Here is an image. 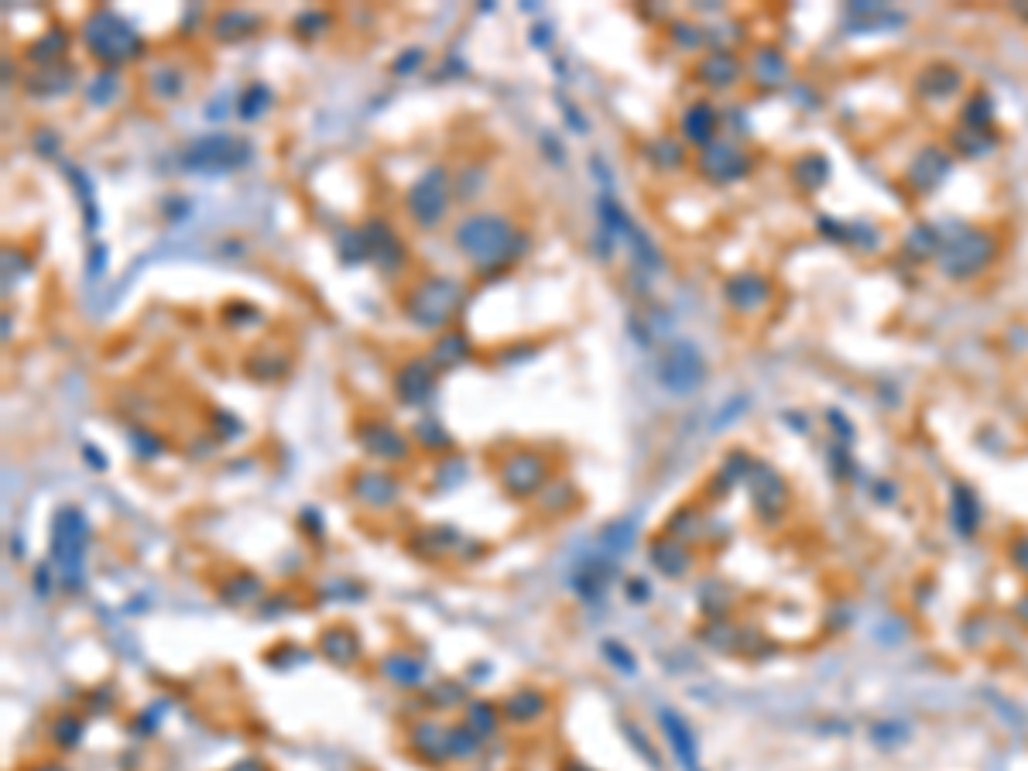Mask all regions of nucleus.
Masks as SVG:
<instances>
[{
  "mask_svg": "<svg viewBox=\"0 0 1028 771\" xmlns=\"http://www.w3.org/2000/svg\"><path fill=\"white\" fill-rule=\"evenodd\" d=\"M456 247L473 268H501L514 254H521L525 237L504 213H473L456 227Z\"/></svg>",
  "mask_w": 1028,
  "mask_h": 771,
  "instance_id": "obj_1",
  "label": "nucleus"
},
{
  "mask_svg": "<svg viewBox=\"0 0 1028 771\" xmlns=\"http://www.w3.org/2000/svg\"><path fill=\"white\" fill-rule=\"evenodd\" d=\"M86 549H90V518L83 508L69 504L52 521V562L59 566L66 590H83Z\"/></svg>",
  "mask_w": 1028,
  "mask_h": 771,
  "instance_id": "obj_2",
  "label": "nucleus"
},
{
  "mask_svg": "<svg viewBox=\"0 0 1028 771\" xmlns=\"http://www.w3.org/2000/svg\"><path fill=\"white\" fill-rule=\"evenodd\" d=\"M83 42L96 55V62H103L107 69L134 62L144 52V38L134 31V24L107 7L90 14V21L83 24Z\"/></svg>",
  "mask_w": 1028,
  "mask_h": 771,
  "instance_id": "obj_3",
  "label": "nucleus"
},
{
  "mask_svg": "<svg viewBox=\"0 0 1028 771\" xmlns=\"http://www.w3.org/2000/svg\"><path fill=\"white\" fill-rule=\"evenodd\" d=\"M467 288L460 281L446 278V275H432L419 281L412 292L405 295V316L422 329H439L456 316Z\"/></svg>",
  "mask_w": 1028,
  "mask_h": 771,
  "instance_id": "obj_4",
  "label": "nucleus"
},
{
  "mask_svg": "<svg viewBox=\"0 0 1028 771\" xmlns=\"http://www.w3.org/2000/svg\"><path fill=\"white\" fill-rule=\"evenodd\" d=\"M251 144L244 138H234V134H206V138H196L182 148L179 162L186 172L196 175H227L237 172L251 162Z\"/></svg>",
  "mask_w": 1028,
  "mask_h": 771,
  "instance_id": "obj_5",
  "label": "nucleus"
},
{
  "mask_svg": "<svg viewBox=\"0 0 1028 771\" xmlns=\"http://www.w3.org/2000/svg\"><path fill=\"white\" fill-rule=\"evenodd\" d=\"M449 192H453V182H449L446 168L443 165L429 168L405 196V206L408 213H412V220L425 230L439 227V220H443L449 210Z\"/></svg>",
  "mask_w": 1028,
  "mask_h": 771,
  "instance_id": "obj_6",
  "label": "nucleus"
},
{
  "mask_svg": "<svg viewBox=\"0 0 1028 771\" xmlns=\"http://www.w3.org/2000/svg\"><path fill=\"white\" fill-rule=\"evenodd\" d=\"M545 477H549V467H545V460L538 453H528V449H521V453H511L508 460H504V470H501L504 491L514 494V497L538 494V491H542V484H545Z\"/></svg>",
  "mask_w": 1028,
  "mask_h": 771,
  "instance_id": "obj_7",
  "label": "nucleus"
},
{
  "mask_svg": "<svg viewBox=\"0 0 1028 771\" xmlns=\"http://www.w3.org/2000/svg\"><path fill=\"white\" fill-rule=\"evenodd\" d=\"M700 377H703V360H700V353L689 347V343H676V347L665 353V360H662V384L669 391H679V395H686V391H693L696 384H700Z\"/></svg>",
  "mask_w": 1028,
  "mask_h": 771,
  "instance_id": "obj_8",
  "label": "nucleus"
},
{
  "mask_svg": "<svg viewBox=\"0 0 1028 771\" xmlns=\"http://www.w3.org/2000/svg\"><path fill=\"white\" fill-rule=\"evenodd\" d=\"M432 384H436V367L422 357L405 360L395 374V391L405 405H422V401L432 395Z\"/></svg>",
  "mask_w": 1028,
  "mask_h": 771,
  "instance_id": "obj_9",
  "label": "nucleus"
},
{
  "mask_svg": "<svg viewBox=\"0 0 1028 771\" xmlns=\"http://www.w3.org/2000/svg\"><path fill=\"white\" fill-rule=\"evenodd\" d=\"M350 491L360 504H367V508H391L398 497V484L395 477L384 470H360L357 477H353Z\"/></svg>",
  "mask_w": 1028,
  "mask_h": 771,
  "instance_id": "obj_10",
  "label": "nucleus"
},
{
  "mask_svg": "<svg viewBox=\"0 0 1028 771\" xmlns=\"http://www.w3.org/2000/svg\"><path fill=\"white\" fill-rule=\"evenodd\" d=\"M360 439H364V449H367V453L377 456V460L395 463V460H405V456H408V439L401 436L398 429H391L388 422H371V425H364Z\"/></svg>",
  "mask_w": 1028,
  "mask_h": 771,
  "instance_id": "obj_11",
  "label": "nucleus"
},
{
  "mask_svg": "<svg viewBox=\"0 0 1028 771\" xmlns=\"http://www.w3.org/2000/svg\"><path fill=\"white\" fill-rule=\"evenodd\" d=\"M545 710H549V696L542 689H514L501 706V713L511 724H535V720L545 717Z\"/></svg>",
  "mask_w": 1028,
  "mask_h": 771,
  "instance_id": "obj_12",
  "label": "nucleus"
},
{
  "mask_svg": "<svg viewBox=\"0 0 1028 771\" xmlns=\"http://www.w3.org/2000/svg\"><path fill=\"white\" fill-rule=\"evenodd\" d=\"M319 652H323L333 665H353L360 655V638L350 628H329L319 638Z\"/></svg>",
  "mask_w": 1028,
  "mask_h": 771,
  "instance_id": "obj_13",
  "label": "nucleus"
},
{
  "mask_svg": "<svg viewBox=\"0 0 1028 771\" xmlns=\"http://www.w3.org/2000/svg\"><path fill=\"white\" fill-rule=\"evenodd\" d=\"M682 131H686V138L693 144L710 148L713 131H717V117H713V110L706 107V103H700V107H689V114L682 117Z\"/></svg>",
  "mask_w": 1028,
  "mask_h": 771,
  "instance_id": "obj_14",
  "label": "nucleus"
},
{
  "mask_svg": "<svg viewBox=\"0 0 1028 771\" xmlns=\"http://www.w3.org/2000/svg\"><path fill=\"white\" fill-rule=\"evenodd\" d=\"M467 353H470V340H467V336H463V333H443V336H439V343L429 353V364L436 367V371H443V367L460 364Z\"/></svg>",
  "mask_w": 1028,
  "mask_h": 771,
  "instance_id": "obj_15",
  "label": "nucleus"
},
{
  "mask_svg": "<svg viewBox=\"0 0 1028 771\" xmlns=\"http://www.w3.org/2000/svg\"><path fill=\"white\" fill-rule=\"evenodd\" d=\"M480 744H484V737H480L470 724H460V727H449L446 730V758H453V761L473 758V754L480 751Z\"/></svg>",
  "mask_w": 1028,
  "mask_h": 771,
  "instance_id": "obj_16",
  "label": "nucleus"
},
{
  "mask_svg": "<svg viewBox=\"0 0 1028 771\" xmlns=\"http://www.w3.org/2000/svg\"><path fill=\"white\" fill-rule=\"evenodd\" d=\"M412 744L425 761H443L446 758V730L439 724H419L412 730Z\"/></svg>",
  "mask_w": 1028,
  "mask_h": 771,
  "instance_id": "obj_17",
  "label": "nucleus"
},
{
  "mask_svg": "<svg viewBox=\"0 0 1028 771\" xmlns=\"http://www.w3.org/2000/svg\"><path fill=\"white\" fill-rule=\"evenodd\" d=\"M737 72L741 69H737L734 55H710V59L700 66V76L713 86V90H724L727 83H734Z\"/></svg>",
  "mask_w": 1028,
  "mask_h": 771,
  "instance_id": "obj_18",
  "label": "nucleus"
},
{
  "mask_svg": "<svg viewBox=\"0 0 1028 771\" xmlns=\"http://www.w3.org/2000/svg\"><path fill=\"white\" fill-rule=\"evenodd\" d=\"M62 52H66V35L62 31H48L45 35V42H35L31 45V62H38V66H45V69H52L55 62L62 59Z\"/></svg>",
  "mask_w": 1028,
  "mask_h": 771,
  "instance_id": "obj_19",
  "label": "nucleus"
},
{
  "mask_svg": "<svg viewBox=\"0 0 1028 771\" xmlns=\"http://www.w3.org/2000/svg\"><path fill=\"white\" fill-rule=\"evenodd\" d=\"M384 676L398 682V686H412V682L422 679V662H415V658L408 655H391L388 662H384Z\"/></svg>",
  "mask_w": 1028,
  "mask_h": 771,
  "instance_id": "obj_20",
  "label": "nucleus"
},
{
  "mask_svg": "<svg viewBox=\"0 0 1028 771\" xmlns=\"http://www.w3.org/2000/svg\"><path fill=\"white\" fill-rule=\"evenodd\" d=\"M268 103H271V90L261 83H254V86H247L244 96L237 100V114L244 120H257L264 110H268Z\"/></svg>",
  "mask_w": 1028,
  "mask_h": 771,
  "instance_id": "obj_21",
  "label": "nucleus"
},
{
  "mask_svg": "<svg viewBox=\"0 0 1028 771\" xmlns=\"http://www.w3.org/2000/svg\"><path fill=\"white\" fill-rule=\"evenodd\" d=\"M86 734V724L79 717H59V724L52 727V744L62 751H72Z\"/></svg>",
  "mask_w": 1028,
  "mask_h": 771,
  "instance_id": "obj_22",
  "label": "nucleus"
},
{
  "mask_svg": "<svg viewBox=\"0 0 1028 771\" xmlns=\"http://www.w3.org/2000/svg\"><path fill=\"white\" fill-rule=\"evenodd\" d=\"M652 562L662 573H669V576H679L682 569L689 566V559L682 556V549L679 545H665V542H655L652 545Z\"/></svg>",
  "mask_w": 1028,
  "mask_h": 771,
  "instance_id": "obj_23",
  "label": "nucleus"
},
{
  "mask_svg": "<svg viewBox=\"0 0 1028 771\" xmlns=\"http://www.w3.org/2000/svg\"><path fill=\"white\" fill-rule=\"evenodd\" d=\"M148 83H151V93H155L158 100H172V96L182 93V76H179V69H172V66L155 69Z\"/></svg>",
  "mask_w": 1028,
  "mask_h": 771,
  "instance_id": "obj_24",
  "label": "nucleus"
},
{
  "mask_svg": "<svg viewBox=\"0 0 1028 771\" xmlns=\"http://www.w3.org/2000/svg\"><path fill=\"white\" fill-rule=\"evenodd\" d=\"M254 28L257 18L254 14H247V11H223L220 14V21H216V38H240L244 31L240 28Z\"/></svg>",
  "mask_w": 1028,
  "mask_h": 771,
  "instance_id": "obj_25",
  "label": "nucleus"
},
{
  "mask_svg": "<svg viewBox=\"0 0 1028 771\" xmlns=\"http://www.w3.org/2000/svg\"><path fill=\"white\" fill-rule=\"evenodd\" d=\"M497 710L491 703H470V710H467V724L477 730L480 737H487V734H494L497 730Z\"/></svg>",
  "mask_w": 1028,
  "mask_h": 771,
  "instance_id": "obj_26",
  "label": "nucleus"
},
{
  "mask_svg": "<svg viewBox=\"0 0 1028 771\" xmlns=\"http://www.w3.org/2000/svg\"><path fill=\"white\" fill-rule=\"evenodd\" d=\"M114 93H117L114 72H103V76H96L90 83V103H96V107H107V103L114 100Z\"/></svg>",
  "mask_w": 1028,
  "mask_h": 771,
  "instance_id": "obj_27",
  "label": "nucleus"
},
{
  "mask_svg": "<svg viewBox=\"0 0 1028 771\" xmlns=\"http://www.w3.org/2000/svg\"><path fill=\"white\" fill-rule=\"evenodd\" d=\"M422 55H425L422 48H412V52H405V55H401V62H395V72H401V76H405V72H412L422 62Z\"/></svg>",
  "mask_w": 1028,
  "mask_h": 771,
  "instance_id": "obj_28",
  "label": "nucleus"
},
{
  "mask_svg": "<svg viewBox=\"0 0 1028 771\" xmlns=\"http://www.w3.org/2000/svg\"><path fill=\"white\" fill-rule=\"evenodd\" d=\"M227 771H268V768H264L257 758H240L237 765H230Z\"/></svg>",
  "mask_w": 1028,
  "mask_h": 771,
  "instance_id": "obj_29",
  "label": "nucleus"
},
{
  "mask_svg": "<svg viewBox=\"0 0 1028 771\" xmlns=\"http://www.w3.org/2000/svg\"><path fill=\"white\" fill-rule=\"evenodd\" d=\"M31 771H69V768H62V765H38V768H31Z\"/></svg>",
  "mask_w": 1028,
  "mask_h": 771,
  "instance_id": "obj_30",
  "label": "nucleus"
},
{
  "mask_svg": "<svg viewBox=\"0 0 1028 771\" xmlns=\"http://www.w3.org/2000/svg\"><path fill=\"white\" fill-rule=\"evenodd\" d=\"M562 771H590V768H586V765H576V761H569V765L562 768Z\"/></svg>",
  "mask_w": 1028,
  "mask_h": 771,
  "instance_id": "obj_31",
  "label": "nucleus"
}]
</instances>
